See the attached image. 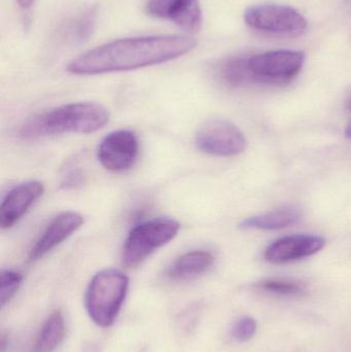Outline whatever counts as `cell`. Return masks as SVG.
<instances>
[{
  "mask_svg": "<svg viewBox=\"0 0 351 352\" xmlns=\"http://www.w3.org/2000/svg\"><path fill=\"white\" fill-rule=\"evenodd\" d=\"M247 26L253 30L282 37H297L306 32V19L291 6L261 4L247 8Z\"/></svg>",
  "mask_w": 351,
  "mask_h": 352,
  "instance_id": "5b68a950",
  "label": "cell"
},
{
  "mask_svg": "<svg viewBox=\"0 0 351 352\" xmlns=\"http://www.w3.org/2000/svg\"><path fill=\"white\" fill-rule=\"evenodd\" d=\"M139 144L135 133L119 130L109 133L100 144L98 158L101 165L113 173H124L133 166Z\"/></svg>",
  "mask_w": 351,
  "mask_h": 352,
  "instance_id": "ba28073f",
  "label": "cell"
},
{
  "mask_svg": "<svg viewBox=\"0 0 351 352\" xmlns=\"http://www.w3.org/2000/svg\"><path fill=\"white\" fill-rule=\"evenodd\" d=\"M346 138H348V140H351V123H350V125H348V128H346Z\"/></svg>",
  "mask_w": 351,
  "mask_h": 352,
  "instance_id": "7402d4cb",
  "label": "cell"
},
{
  "mask_svg": "<svg viewBox=\"0 0 351 352\" xmlns=\"http://www.w3.org/2000/svg\"><path fill=\"white\" fill-rule=\"evenodd\" d=\"M262 289L278 295L293 296L302 293L303 287L296 281L267 279L261 283Z\"/></svg>",
  "mask_w": 351,
  "mask_h": 352,
  "instance_id": "ac0fdd59",
  "label": "cell"
},
{
  "mask_svg": "<svg viewBox=\"0 0 351 352\" xmlns=\"http://www.w3.org/2000/svg\"><path fill=\"white\" fill-rule=\"evenodd\" d=\"M325 245V238L321 236L309 234L286 236L268 246L265 258L272 264H284L313 256L321 252Z\"/></svg>",
  "mask_w": 351,
  "mask_h": 352,
  "instance_id": "30bf717a",
  "label": "cell"
},
{
  "mask_svg": "<svg viewBox=\"0 0 351 352\" xmlns=\"http://www.w3.org/2000/svg\"><path fill=\"white\" fill-rule=\"evenodd\" d=\"M196 146L205 154L234 157L245 152L247 140L242 132L226 120H210L200 126L196 133Z\"/></svg>",
  "mask_w": 351,
  "mask_h": 352,
  "instance_id": "52a82bcc",
  "label": "cell"
},
{
  "mask_svg": "<svg viewBox=\"0 0 351 352\" xmlns=\"http://www.w3.org/2000/svg\"><path fill=\"white\" fill-rule=\"evenodd\" d=\"M348 107H350V109L351 111V100H350V105H348Z\"/></svg>",
  "mask_w": 351,
  "mask_h": 352,
  "instance_id": "603a6c76",
  "label": "cell"
},
{
  "mask_svg": "<svg viewBox=\"0 0 351 352\" xmlns=\"http://www.w3.org/2000/svg\"><path fill=\"white\" fill-rule=\"evenodd\" d=\"M18 2L19 6L22 8H28L32 6L33 1L34 0H16Z\"/></svg>",
  "mask_w": 351,
  "mask_h": 352,
  "instance_id": "44dd1931",
  "label": "cell"
},
{
  "mask_svg": "<svg viewBox=\"0 0 351 352\" xmlns=\"http://www.w3.org/2000/svg\"><path fill=\"white\" fill-rule=\"evenodd\" d=\"M43 184L36 180L23 182L12 188L4 197L0 206V226L2 229H8L18 223L43 196Z\"/></svg>",
  "mask_w": 351,
  "mask_h": 352,
  "instance_id": "8fae6325",
  "label": "cell"
},
{
  "mask_svg": "<svg viewBox=\"0 0 351 352\" xmlns=\"http://www.w3.org/2000/svg\"><path fill=\"white\" fill-rule=\"evenodd\" d=\"M214 261V256L208 252L196 250L188 252L173 263L172 266L169 268L168 276L172 279L196 276L205 272L212 266Z\"/></svg>",
  "mask_w": 351,
  "mask_h": 352,
  "instance_id": "5bb4252c",
  "label": "cell"
},
{
  "mask_svg": "<svg viewBox=\"0 0 351 352\" xmlns=\"http://www.w3.org/2000/svg\"><path fill=\"white\" fill-rule=\"evenodd\" d=\"M23 276L14 271H3L0 275V304L5 305L18 292Z\"/></svg>",
  "mask_w": 351,
  "mask_h": 352,
  "instance_id": "e0dca14e",
  "label": "cell"
},
{
  "mask_svg": "<svg viewBox=\"0 0 351 352\" xmlns=\"http://www.w3.org/2000/svg\"><path fill=\"white\" fill-rule=\"evenodd\" d=\"M179 221L169 217H157L138 223L130 231L124 243L123 264L128 268L137 266L170 242L179 233Z\"/></svg>",
  "mask_w": 351,
  "mask_h": 352,
  "instance_id": "277c9868",
  "label": "cell"
},
{
  "mask_svg": "<svg viewBox=\"0 0 351 352\" xmlns=\"http://www.w3.org/2000/svg\"><path fill=\"white\" fill-rule=\"evenodd\" d=\"M146 10L150 16L170 21L190 32H197L201 28L199 0H148Z\"/></svg>",
  "mask_w": 351,
  "mask_h": 352,
  "instance_id": "9c48e42d",
  "label": "cell"
},
{
  "mask_svg": "<svg viewBox=\"0 0 351 352\" xmlns=\"http://www.w3.org/2000/svg\"><path fill=\"white\" fill-rule=\"evenodd\" d=\"M257 332V322L253 318H242L232 328V336L240 342L251 340Z\"/></svg>",
  "mask_w": 351,
  "mask_h": 352,
  "instance_id": "d6986e66",
  "label": "cell"
},
{
  "mask_svg": "<svg viewBox=\"0 0 351 352\" xmlns=\"http://www.w3.org/2000/svg\"><path fill=\"white\" fill-rule=\"evenodd\" d=\"M82 179H84V175L82 171L76 169V170L69 171L65 176H64L63 182L62 186L64 188H74V186H78L82 184Z\"/></svg>",
  "mask_w": 351,
  "mask_h": 352,
  "instance_id": "ffe728a7",
  "label": "cell"
},
{
  "mask_svg": "<svg viewBox=\"0 0 351 352\" xmlns=\"http://www.w3.org/2000/svg\"><path fill=\"white\" fill-rule=\"evenodd\" d=\"M350 1H351V0H350Z\"/></svg>",
  "mask_w": 351,
  "mask_h": 352,
  "instance_id": "cb8c5ba5",
  "label": "cell"
},
{
  "mask_svg": "<svg viewBox=\"0 0 351 352\" xmlns=\"http://www.w3.org/2000/svg\"><path fill=\"white\" fill-rule=\"evenodd\" d=\"M84 223V217L74 211L60 213L49 223L43 235L37 240L30 252L31 261L39 260L56 246L71 236Z\"/></svg>",
  "mask_w": 351,
  "mask_h": 352,
  "instance_id": "7c38bea8",
  "label": "cell"
},
{
  "mask_svg": "<svg viewBox=\"0 0 351 352\" xmlns=\"http://www.w3.org/2000/svg\"><path fill=\"white\" fill-rule=\"evenodd\" d=\"M305 55L303 52H267L249 57L251 82L265 85H284L290 82L302 69Z\"/></svg>",
  "mask_w": 351,
  "mask_h": 352,
  "instance_id": "8992f818",
  "label": "cell"
},
{
  "mask_svg": "<svg viewBox=\"0 0 351 352\" xmlns=\"http://www.w3.org/2000/svg\"><path fill=\"white\" fill-rule=\"evenodd\" d=\"M109 120V111L98 103H71L31 118L21 128V135L36 140L64 133H94Z\"/></svg>",
  "mask_w": 351,
  "mask_h": 352,
  "instance_id": "7a4b0ae2",
  "label": "cell"
},
{
  "mask_svg": "<svg viewBox=\"0 0 351 352\" xmlns=\"http://www.w3.org/2000/svg\"><path fill=\"white\" fill-rule=\"evenodd\" d=\"M195 39L181 35L119 39L82 54L67 72L80 76L127 72L177 59L195 47Z\"/></svg>",
  "mask_w": 351,
  "mask_h": 352,
  "instance_id": "6da1fadb",
  "label": "cell"
},
{
  "mask_svg": "<svg viewBox=\"0 0 351 352\" xmlns=\"http://www.w3.org/2000/svg\"><path fill=\"white\" fill-rule=\"evenodd\" d=\"M129 287V278L113 269L97 273L87 289L84 305L91 320L101 328L115 322Z\"/></svg>",
  "mask_w": 351,
  "mask_h": 352,
  "instance_id": "3957f363",
  "label": "cell"
},
{
  "mask_svg": "<svg viewBox=\"0 0 351 352\" xmlns=\"http://www.w3.org/2000/svg\"><path fill=\"white\" fill-rule=\"evenodd\" d=\"M249 57H233L225 60L216 68L218 80L230 88H239L251 82Z\"/></svg>",
  "mask_w": 351,
  "mask_h": 352,
  "instance_id": "9a60e30c",
  "label": "cell"
},
{
  "mask_svg": "<svg viewBox=\"0 0 351 352\" xmlns=\"http://www.w3.org/2000/svg\"><path fill=\"white\" fill-rule=\"evenodd\" d=\"M65 324L63 316L56 311L45 320L31 352H53L63 340Z\"/></svg>",
  "mask_w": 351,
  "mask_h": 352,
  "instance_id": "2e32d148",
  "label": "cell"
},
{
  "mask_svg": "<svg viewBox=\"0 0 351 352\" xmlns=\"http://www.w3.org/2000/svg\"><path fill=\"white\" fill-rule=\"evenodd\" d=\"M301 217L302 212L300 209L294 206H286L247 217L239 223L238 227L242 230L276 231L295 225L300 221Z\"/></svg>",
  "mask_w": 351,
  "mask_h": 352,
  "instance_id": "4fadbf2b",
  "label": "cell"
}]
</instances>
